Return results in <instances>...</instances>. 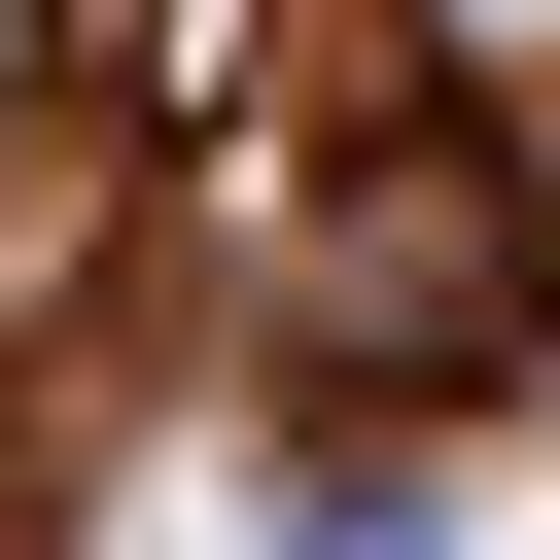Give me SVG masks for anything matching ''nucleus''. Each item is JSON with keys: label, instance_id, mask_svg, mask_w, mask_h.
Masks as SVG:
<instances>
[{"label": "nucleus", "instance_id": "1", "mask_svg": "<svg viewBox=\"0 0 560 560\" xmlns=\"http://www.w3.org/2000/svg\"><path fill=\"white\" fill-rule=\"evenodd\" d=\"M385 70H420V140H525L560 175V0H385Z\"/></svg>", "mask_w": 560, "mask_h": 560}, {"label": "nucleus", "instance_id": "2", "mask_svg": "<svg viewBox=\"0 0 560 560\" xmlns=\"http://www.w3.org/2000/svg\"><path fill=\"white\" fill-rule=\"evenodd\" d=\"M280 560H455V525H420L385 455H315V490H280Z\"/></svg>", "mask_w": 560, "mask_h": 560}]
</instances>
